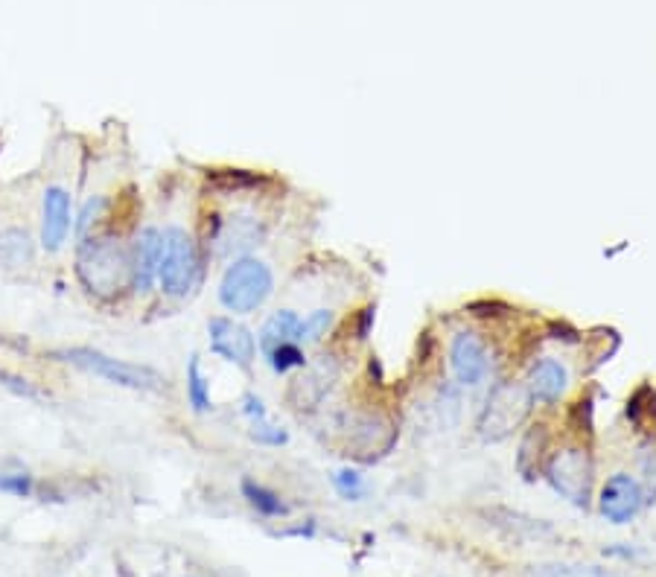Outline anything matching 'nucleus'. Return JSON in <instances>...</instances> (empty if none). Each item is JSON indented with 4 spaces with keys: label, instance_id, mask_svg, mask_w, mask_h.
Instances as JSON below:
<instances>
[{
    "label": "nucleus",
    "instance_id": "nucleus-12",
    "mask_svg": "<svg viewBox=\"0 0 656 577\" xmlns=\"http://www.w3.org/2000/svg\"><path fill=\"white\" fill-rule=\"evenodd\" d=\"M129 263H132V292L146 295L158 286V269H161V228L146 225L140 228L132 245H129Z\"/></svg>",
    "mask_w": 656,
    "mask_h": 577
},
{
    "label": "nucleus",
    "instance_id": "nucleus-9",
    "mask_svg": "<svg viewBox=\"0 0 656 577\" xmlns=\"http://www.w3.org/2000/svg\"><path fill=\"white\" fill-rule=\"evenodd\" d=\"M208 347L213 356H219L222 362L240 368L245 374L251 371V365L257 359L254 333L228 315H213L208 321Z\"/></svg>",
    "mask_w": 656,
    "mask_h": 577
},
{
    "label": "nucleus",
    "instance_id": "nucleus-14",
    "mask_svg": "<svg viewBox=\"0 0 656 577\" xmlns=\"http://www.w3.org/2000/svg\"><path fill=\"white\" fill-rule=\"evenodd\" d=\"M307 371V368H304ZM339 376V365L330 359V356H321L310 371L304 376H298L292 382V391H289V400L295 403V408H312L324 400V394L330 391L333 379Z\"/></svg>",
    "mask_w": 656,
    "mask_h": 577
},
{
    "label": "nucleus",
    "instance_id": "nucleus-5",
    "mask_svg": "<svg viewBox=\"0 0 656 577\" xmlns=\"http://www.w3.org/2000/svg\"><path fill=\"white\" fill-rule=\"evenodd\" d=\"M531 394L525 388V382L517 379H502L490 388L487 400H484L479 420H476V432L484 443H499L511 438L519 426L528 420L531 414Z\"/></svg>",
    "mask_w": 656,
    "mask_h": 577
},
{
    "label": "nucleus",
    "instance_id": "nucleus-3",
    "mask_svg": "<svg viewBox=\"0 0 656 577\" xmlns=\"http://www.w3.org/2000/svg\"><path fill=\"white\" fill-rule=\"evenodd\" d=\"M59 362H65L70 368L82 371V374L97 376L114 388H126V391H140V394H161L167 391V376L149 365L138 362H126L117 356H108L103 350L94 347H65L53 353Z\"/></svg>",
    "mask_w": 656,
    "mask_h": 577
},
{
    "label": "nucleus",
    "instance_id": "nucleus-15",
    "mask_svg": "<svg viewBox=\"0 0 656 577\" xmlns=\"http://www.w3.org/2000/svg\"><path fill=\"white\" fill-rule=\"evenodd\" d=\"M549 443H552V435H549L546 423L525 429L517 449V470L525 481H534L537 473L543 470V464L549 461Z\"/></svg>",
    "mask_w": 656,
    "mask_h": 577
},
{
    "label": "nucleus",
    "instance_id": "nucleus-1",
    "mask_svg": "<svg viewBox=\"0 0 656 577\" xmlns=\"http://www.w3.org/2000/svg\"><path fill=\"white\" fill-rule=\"evenodd\" d=\"M76 280L97 301H117L132 289L129 245L114 231H94L76 242Z\"/></svg>",
    "mask_w": 656,
    "mask_h": 577
},
{
    "label": "nucleus",
    "instance_id": "nucleus-33",
    "mask_svg": "<svg viewBox=\"0 0 656 577\" xmlns=\"http://www.w3.org/2000/svg\"><path fill=\"white\" fill-rule=\"evenodd\" d=\"M374 324H377V306L368 304L362 306L356 315H353V339L365 341L374 333Z\"/></svg>",
    "mask_w": 656,
    "mask_h": 577
},
{
    "label": "nucleus",
    "instance_id": "nucleus-17",
    "mask_svg": "<svg viewBox=\"0 0 656 577\" xmlns=\"http://www.w3.org/2000/svg\"><path fill=\"white\" fill-rule=\"evenodd\" d=\"M184 391H187V406L193 414L205 417L213 411V394H210V376L202 368V356L193 353L187 359V371H184Z\"/></svg>",
    "mask_w": 656,
    "mask_h": 577
},
{
    "label": "nucleus",
    "instance_id": "nucleus-22",
    "mask_svg": "<svg viewBox=\"0 0 656 577\" xmlns=\"http://www.w3.org/2000/svg\"><path fill=\"white\" fill-rule=\"evenodd\" d=\"M333 327H336V312H333V309H312L310 315H304V318L298 321L295 341H298L301 347L318 344Z\"/></svg>",
    "mask_w": 656,
    "mask_h": 577
},
{
    "label": "nucleus",
    "instance_id": "nucleus-13",
    "mask_svg": "<svg viewBox=\"0 0 656 577\" xmlns=\"http://www.w3.org/2000/svg\"><path fill=\"white\" fill-rule=\"evenodd\" d=\"M569 382H572L569 368L554 356L534 359L528 365V374H525V388H528L531 400L540 403V406H557L566 397Z\"/></svg>",
    "mask_w": 656,
    "mask_h": 577
},
{
    "label": "nucleus",
    "instance_id": "nucleus-36",
    "mask_svg": "<svg viewBox=\"0 0 656 577\" xmlns=\"http://www.w3.org/2000/svg\"><path fill=\"white\" fill-rule=\"evenodd\" d=\"M187 577H196V575H187Z\"/></svg>",
    "mask_w": 656,
    "mask_h": 577
},
{
    "label": "nucleus",
    "instance_id": "nucleus-8",
    "mask_svg": "<svg viewBox=\"0 0 656 577\" xmlns=\"http://www.w3.org/2000/svg\"><path fill=\"white\" fill-rule=\"evenodd\" d=\"M73 196L62 184H47L41 193L38 213V248L44 254H59L73 237Z\"/></svg>",
    "mask_w": 656,
    "mask_h": 577
},
{
    "label": "nucleus",
    "instance_id": "nucleus-4",
    "mask_svg": "<svg viewBox=\"0 0 656 577\" xmlns=\"http://www.w3.org/2000/svg\"><path fill=\"white\" fill-rule=\"evenodd\" d=\"M275 295V272L266 260L245 254L225 266L216 286L219 306L231 315H254Z\"/></svg>",
    "mask_w": 656,
    "mask_h": 577
},
{
    "label": "nucleus",
    "instance_id": "nucleus-18",
    "mask_svg": "<svg viewBox=\"0 0 656 577\" xmlns=\"http://www.w3.org/2000/svg\"><path fill=\"white\" fill-rule=\"evenodd\" d=\"M240 493L242 499L248 502V508L257 510V513L266 516V519H280V516L289 513V502H283V496H280L277 490H272L269 484H263V481H257V478H242Z\"/></svg>",
    "mask_w": 656,
    "mask_h": 577
},
{
    "label": "nucleus",
    "instance_id": "nucleus-24",
    "mask_svg": "<svg viewBox=\"0 0 656 577\" xmlns=\"http://www.w3.org/2000/svg\"><path fill=\"white\" fill-rule=\"evenodd\" d=\"M105 207H108V199H105L103 193L88 196V199L82 202V207L76 210V216H73V237L85 239L88 234H94L97 222L103 219Z\"/></svg>",
    "mask_w": 656,
    "mask_h": 577
},
{
    "label": "nucleus",
    "instance_id": "nucleus-2",
    "mask_svg": "<svg viewBox=\"0 0 656 577\" xmlns=\"http://www.w3.org/2000/svg\"><path fill=\"white\" fill-rule=\"evenodd\" d=\"M202 251L196 237L181 228L167 225L161 231V269H158V289L170 301H187L202 286Z\"/></svg>",
    "mask_w": 656,
    "mask_h": 577
},
{
    "label": "nucleus",
    "instance_id": "nucleus-21",
    "mask_svg": "<svg viewBox=\"0 0 656 577\" xmlns=\"http://www.w3.org/2000/svg\"><path fill=\"white\" fill-rule=\"evenodd\" d=\"M269 178L260 172L251 170H213L208 172V187H213L216 193H248V190H260Z\"/></svg>",
    "mask_w": 656,
    "mask_h": 577
},
{
    "label": "nucleus",
    "instance_id": "nucleus-31",
    "mask_svg": "<svg viewBox=\"0 0 656 577\" xmlns=\"http://www.w3.org/2000/svg\"><path fill=\"white\" fill-rule=\"evenodd\" d=\"M592 420H595V400L592 397H581V400H575L572 406H569V426L575 429V432H587L592 435Z\"/></svg>",
    "mask_w": 656,
    "mask_h": 577
},
{
    "label": "nucleus",
    "instance_id": "nucleus-6",
    "mask_svg": "<svg viewBox=\"0 0 656 577\" xmlns=\"http://www.w3.org/2000/svg\"><path fill=\"white\" fill-rule=\"evenodd\" d=\"M543 473L560 499H566L575 508H587L589 496H592V473H595L587 446L569 443L557 449L554 455H549Z\"/></svg>",
    "mask_w": 656,
    "mask_h": 577
},
{
    "label": "nucleus",
    "instance_id": "nucleus-16",
    "mask_svg": "<svg viewBox=\"0 0 656 577\" xmlns=\"http://www.w3.org/2000/svg\"><path fill=\"white\" fill-rule=\"evenodd\" d=\"M38 245L24 228H3L0 231V272H21L35 263Z\"/></svg>",
    "mask_w": 656,
    "mask_h": 577
},
{
    "label": "nucleus",
    "instance_id": "nucleus-20",
    "mask_svg": "<svg viewBox=\"0 0 656 577\" xmlns=\"http://www.w3.org/2000/svg\"><path fill=\"white\" fill-rule=\"evenodd\" d=\"M260 356H263V362L269 365V371L277 376H289V374H295V371H304V368L310 365V359H307V350H304L298 341L277 344V347H272V350H263Z\"/></svg>",
    "mask_w": 656,
    "mask_h": 577
},
{
    "label": "nucleus",
    "instance_id": "nucleus-10",
    "mask_svg": "<svg viewBox=\"0 0 656 577\" xmlns=\"http://www.w3.org/2000/svg\"><path fill=\"white\" fill-rule=\"evenodd\" d=\"M449 371L458 388H479L490 376V350L476 330H455L449 339Z\"/></svg>",
    "mask_w": 656,
    "mask_h": 577
},
{
    "label": "nucleus",
    "instance_id": "nucleus-26",
    "mask_svg": "<svg viewBox=\"0 0 656 577\" xmlns=\"http://www.w3.org/2000/svg\"><path fill=\"white\" fill-rule=\"evenodd\" d=\"M639 473H642L645 502H656V435H648L639 443Z\"/></svg>",
    "mask_w": 656,
    "mask_h": 577
},
{
    "label": "nucleus",
    "instance_id": "nucleus-19",
    "mask_svg": "<svg viewBox=\"0 0 656 577\" xmlns=\"http://www.w3.org/2000/svg\"><path fill=\"white\" fill-rule=\"evenodd\" d=\"M298 321L301 315L295 309H277L266 318V324L260 327V336H257V350H272L277 344H286V341H295L298 333Z\"/></svg>",
    "mask_w": 656,
    "mask_h": 577
},
{
    "label": "nucleus",
    "instance_id": "nucleus-35",
    "mask_svg": "<svg viewBox=\"0 0 656 577\" xmlns=\"http://www.w3.org/2000/svg\"><path fill=\"white\" fill-rule=\"evenodd\" d=\"M549 333H552L554 341H566V344H578V341L584 339L572 324H566V321H552L549 324Z\"/></svg>",
    "mask_w": 656,
    "mask_h": 577
},
{
    "label": "nucleus",
    "instance_id": "nucleus-28",
    "mask_svg": "<svg viewBox=\"0 0 656 577\" xmlns=\"http://www.w3.org/2000/svg\"><path fill=\"white\" fill-rule=\"evenodd\" d=\"M248 435H251V441L257 443V446H272V449H280V446L289 443V432L283 426H277L272 417L260 420V423H251Z\"/></svg>",
    "mask_w": 656,
    "mask_h": 577
},
{
    "label": "nucleus",
    "instance_id": "nucleus-29",
    "mask_svg": "<svg viewBox=\"0 0 656 577\" xmlns=\"http://www.w3.org/2000/svg\"><path fill=\"white\" fill-rule=\"evenodd\" d=\"M435 406H438V414H441V423L444 426H452L461 414V391L455 385L444 382L438 388V397H435Z\"/></svg>",
    "mask_w": 656,
    "mask_h": 577
},
{
    "label": "nucleus",
    "instance_id": "nucleus-32",
    "mask_svg": "<svg viewBox=\"0 0 656 577\" xmlns=\"http://www.w3.org/2000/svg\"><path fill=\"white\" fill-rule=\"evenodd\" d=\"M240 411L242 417L248 420V426H251V423H260V420H269V406H266V400H263L257 391H245V394H242Z\"/></svg>",
    "mask_w": 656,
    "mask_h": 577
},
{
    "label": "nucleus",
    "instance_id": "nucleus-7",
    "mask_svg": "<svg viewBox=\"0 0 656 577\" xmlns=\"http://www.w3.org/2000/svg\"><path fill=\"white\" fill-rule=\"evenodd\" d=\"M266 234H269V228L257 213L237 210L231 216H210L205 242H208V248H213V257L237 260V257L251 254L257 245H263Z\"/></svg>",
    "mask_w": 656,
    "mask_h": 577
},
{
    "label": "nucleus",
    "instance_id": "nucleus-25",
    "mask_svg": "<svg viewBox=\"0 0 656 577\" xmlns=\"http://www.w3.org/2000/svg\"><path fill=\"white\" fill-rule=\"evenodd\" d=\"M0 496L35 499L38 496V481L27 470H0Z\"/></svg>",
    "mask_w": 656,
    "mask_h": 577
},
{
    "label": "nucleus",
    "instance_id": "nucleus-34",
    "mask_svg": "<svg viewBox=\"0 0 656 577\" xmlns=\"http://www.w3.org/2000/svg\"><path fill=\"white\" fill-rule=\"evenodd\" d=\"M0 385L3 388H9V391H15L18 397H27V400H38L41 397V391L35 388L33 382L27 379V376H18V374H9V371H0Z\"/></svg>",
    "mask_w": 656,
    "mask_h": 577
},
{
    "label": "nucleus",
    "instance_id": "nucleus-27",
    "mask_svg": "<svg viewBox=\"0 0 656 577\" xmlns=\"http://www.w3.org/2000/svg\"><path fill=\"white\" fill-rule=\"evenodd\" d=\"M528 577H624L619 572L601 569V566H572V563H552V566H534Z\"/></svg>",
    "mask_w": 656,
    "mask_h": 577
},
{
    "label": "nucleus",
    "instance_id": "nucleus-23",
    "mask_svg": "<svg viewBox=\"0 0 656 577\" xmlns=\"http://www.w3.org/2000/svg\"><path fill=\"white\" fill-rule=\"evenodd\" d=\"M333 490L345 499V502H362L368 496V478L359 467H339L333 470Z\"/></svg>",
    "mask_w": 656,
    "mask_h": 577
},
{
    "label": "nucleus",
    "instance_id": "nucleus-30",
    "mask_svg": "<svg viewBox=\"0 0 656 577\" xmlns=\"http://www.w3.org/2000/svg\"><path fill=\"white\" fill-rule=\"evenodd\" d=\"M656 394L648 388V385H642V388H636L630 397H627V420H630V426H642L645 423V414H648V403H654Z\"/></svg>",
    "mask_w": 656,
    "mask_h": 577
},
{
    "label": "nucleus",
    "instance_id": "nucleus-11",
    "mask_svg": "<svg viewBox=\"0 0 656 577\" xmlns=\"http://www.w3.org/2000/svg\"><path fill=\"white\" fill-rule=\"evenodd\" d=\"M645 508V490L642 481L630 473H616L601 484L598 493V510L607 522L613 525H627L639 516V510Z\"/></svg>",
    "mask_w": 656,
    "mask_h": 577
}]
</instances>
